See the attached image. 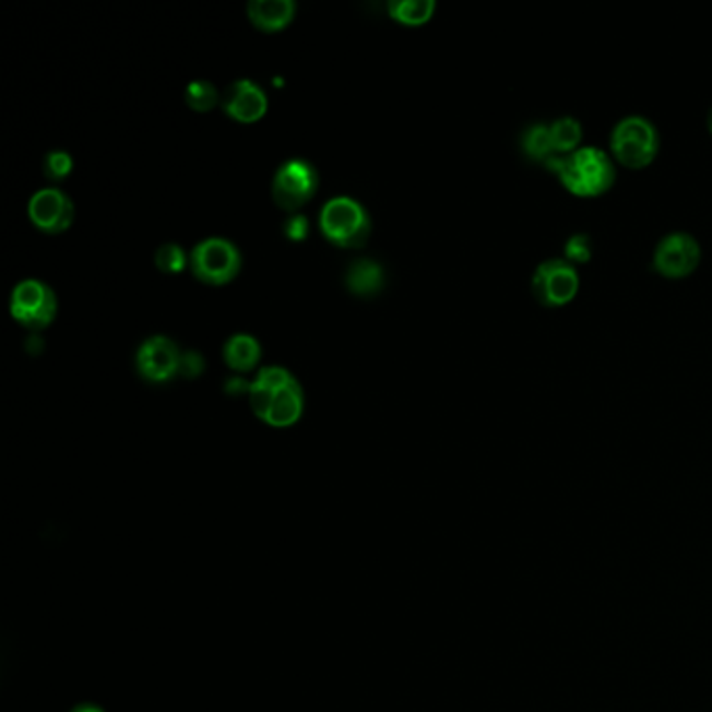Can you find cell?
<instances>
[{"label":"cell","mask_w":712,"mask_h":712,"mask_svg":"<svg viewBox=\"0 0 712 712\" xmlns=\"http://www.w3.org/2000/svg\"><path fill=\"white\" fill-rule=\"evenodd\" d=\"M554 171L560 182L579 197H597L610 189L617 178L610 155L594 144H583L572 153L560 155Z\"/></svg>","instance_id":"1"},{"label":"cell","mask_w":712,"mask_h":712,"mask_svg":"<svg viewBox=\"0 0 712 712\" xmlns=\"http://www.w3.org/2000/svg\"><path fill=\"white\" fill-rule=\"evenodd\" d=\"M608 143L618 164L641 169L654 162L661 149V134L652 119L640 114H629L613 126Z\"/></svg>","instance_id":"2"},{"label":"cell","mask_w":712,"mask_h":712,"mask_svg":"<svg viewBox=\"0 0 712 712\" xmlns=\"http://www.w3.org/2000/svg\"><path fill=\"white\" fill-rule=\"evenodd\" d=\"M320 228L339 247H361L370 237V217L354 199L336 197L322 207Z\"/></svg>","instance_id":"3"},{"label":"cell","mask_w":712,"mask_h":712,"mask_svg":"<svg viewBox=\"0 0 712 712\" xmlns=\"http://www.w3.org/2000/svg\"><path fill=\"white\" fill-rule=\"evenodd\" d=\"M579 270L567 258H547L537 263L531 276V288L542 306H567L579 290Z\"/></svg>","instance_id":"4"},{"label":"cell","mask_w":712,"mask_h":712,"mask_svg":"<svg viewBox=\"0 0 712 712\" xmlns=\"http://www.w3.org/2000/svg\"><path fill=\"white\" fill-rule=\"evenodd\" d=\"M700 242L686 230H671L658 238L652 251V265L666 278H684L700 263Z\"/></svg>","instance_id":"5"},{"label":"cell","mask_w":712,"mask_h":712,"mask_svg":"<svg viewBox=\"0 0 712 712\" xmlns=\"http://www.w3.org/2000/svg\"><path fill=\"white\" fill-rule=\"evenodd\" d=\"M192 270L207 285H226L240 270L238 249L224 238H207L192 251Z\"/></svg>","instance_id":"6"},{"label":"cell","mask_w":712,"mask_h":712,"mask_svg":"<svg viewBox=\"0 0 712 712\" xmlns=\"http://www.w3.org/2000/svg\"><path fill=\"white\" fill-rule=\"evenodd\" d=\"M57 301L55 293L40 281H24L15 286L11 295V313L32 331L48 327L55 318Z\"/></svg>","instance_id":"7"},{"label":"cell","mask_w":712,"mask_h":712,"mask_svg":"<svg viewBox=\"0 0 712 712\" xmlns=\"http://www.w3.org/2000/svg\"><path fill=\"white\" fill-rule=\"evenodd\" d=\"M318 189V174L308 162L293 159L286 162L274 176L272 194L278 207L286 212L299 210L304 203H308Z\"/></svg>","instance_id":"8"},{"label":"cell","mask_w":712,"mask_h":712,"mask_svg":"<svg viewBox=\"0 0 712 712\" xmlns=\"http://www.w3.org/2000/svg\"><path fill=\"white\" fill-rule=\"evenodd\" d=\"M29 217L43 233L59 235L72 226V201L59 189L38 190L29 201Z\"/></svg>","instance_id":"9"},{"label":"cell","mask_w":712,"mask_h":712,"mask_svg":"<svg viewBox=\"0 0 712 712\" xmlns=\"http://www.w3.org/2000/svg\"><path fill=\"white\" fill-rule=\"evenodd\" d=\"M180 352L166 336H153L139 349L137 366L144 379L164 382L180 372Z\"/></svg>","instance_id":"10"},{"label":"cell","mask_w":712,"mask_h":712,"mask_svg":"<svg viewBox=\"0 0 712 712\" xmlns=\"http://www.w3.org/2000/svg\"><path fill=\"white\" fill-rule=\"evenodd\" d=\"M222 107L230 118L251 123L263 118L268 111V98L262 88L249 80H238L226 88L222 96Z\"/></svg>","instance_id":"11"},{"label":"cell","mask_w":712,"mask_h":712,"mask_svg":"<svg viewBox=\"0 0 712 712\" xmlns=\"http://www.w3.org/2000/svg\"><path fill=\"white\" fill-rule=\"evenodd\" d=\"M301 414H304V393L299 382L290 377L274 389L270 412L263 423H268L270 427H290L301 418Z\"/></svg>","instance_id":"12"},{"label":"cell","mask_w":712,"mask_h":712,"mask_svg":"<svg viewBox=\"0 0 712 712\" xmlns=\"http://www.w3.org/2000/svg\"><path fill=\"white\" fill-rule=\"evenodd\" d=\"M249 20L263 32H278L290 24L295 2L290 0H253L249 2Z\"/></svg>","instance_id":"13"},{"label":"cell","mask_w":712,"mask_h":712,"mask_svg":"<svg viewBox=\"0 0 712 712\" xmlns=\"http://www.w3.org/2000/svg\"><path fill=\"white\" fill-rule=\"evenodd\" d=\"M521 149L531 162L546 166L547 159L556 155L549 134V121H531L521 134Z\"/></svg>","instance_id":"14"},{"label":"cell","mask_w":712,"mask_h":712,"mask_svg":"<svg viewBox=\"0 0 712 712\" xmlns=\"http://www.w3.org/2000/svg\"><path fill=\"white\" fill-rule=\"evenodd\" d=\"M224 357L235 370H251L260 361V345L249 334H235L224 347Z\"/></svg>","instance_id":"15"},{"label":"cell","mask_w":712,"mask_h":712,"mask_svg":"<svg viewBox=\"0 0 712 712\" xmlns=\"http://www.w3.org/2000/svg\"><path fill=\"white\" fill-rule=\"evenodd\" d=\"M347 286L356 295H375L382 286V270L370 260H356L347 270Z\"/></svg>","instance_id":"16"},{"label":"cell","mask_w":712,"mask_h":712,"mask_svg":"<svg viewBox=\"0 0 712 712\" xmlns=\"http://www.w3.org/2000/svg\"><path fill=\"white\" fill-rule=\"evenodd\" d=\"M549 134H551L554 151L567 155L581 146L583 126L579 119L572 118V116H562V118L549 121Z\"/></svg>","instance_id":"17"},{"label":"cell","mask_w":712,"mask_h":712,"mask_svg":"<svg viewBox=\"0 0 712 712\" xmlns=\"http://www.w3.org/2000/svg\"><path fill=\"white\" fill-rule=\"evenodd\" d=\"M437 4L435 0H395L389 2V13L405 25L427 24Z\"/></svg>","instance_id":"18"},{"label":"cell","mask_w":712,"mask_h":712,"mask_svg":"<svg viewBox=\"0 0 712 712\" xmlns=\"http://www.w3.org/2000/svg\"><path fill=\"white\" fill-rule=\"evenodd\" d=\"M592 253H594V240L588 233H572L565 240V258L574 265L590 262Z\"/></svg>","instance_id":"19"},{"label":"cell","mask_w":712,"mask_h":712,"mask_svg":"<svg viewBox=\"0 0 712 712\" xmlns=\"http://www.w3.org/2000/svg\"><path fill=\"white\" fill-rule=\"evenodd\" d=\"M185 98L194 111H210L217 103V91L210 82H190Z\"/></svg>","instance_id":"20"},{"label":"cell","mask_w":712,"mask_h":712,"mask_svg":"<svg viewBox=\"0 0 712 712\" xmlns=\"http://www.w3.org/2000/svg\"><path fill=\"white\" fill-rule=\"evenodd\" d=\"M155 263L162 272L176 274L187 265V256L178 245H164V247H159V251L155 256Z\"/></svg>","instance_id":"21"},{"label":"cell","mask_w":712,"mask_h":712,"mask_svg":"<svg viewBox=\"0 0 712 712\" xmlns=\"http://www.w3.org/2000/svg\"><path fill=\"white\" fill-rule=\"evenodd\" d=\"M72 171V157L66 151H52L45 159V174L50 180H63Z\"/></svg>","instance_id":"22"},{"label":"cell","mask_w":712,"mask_h":712,"mask_svg":"<svg viewBox=\"0 0 712 712\" xmlns=\"http://www.w3.org/2000/svg\"><path fill=\"white\" fill-rule=\"evenodd\" d=\"M309 224L304 215H290L285 222V235L293 240H304L308 237Z\"/></svg>","instance_id":"23"},{"label":"cell","mask_w":712,"mask_h":712,"mask_svg":"<svg viewBox=\"0 0 712 712\" xmlns=\"http://www.w3.org/2000/svg\"><path fill=\"white\" fill-rule=\"evenodd\" d=\"M201 372H203V357L197 352H187L180 357V375H185L187 379H194Z\"/></svg>","instance_id":"24"},{"label":"cell","mask_w":712,"mask_h":712,"mask_svg":"<svg viewBox=\"0 0 712 712\" xmlns=\"http://www.w3.org/2000/svg\"><path fill=\"white\" fill-rule=\"evenodd\" d=\"M72 712H105L100 707H96V704H80V707H75Z\"/></svg>","instance_id":"25"},{"label":"cell","mask_w":712,"mask_h":712,"mask_svg":"<svg viewBox=\"0 0 712 712\" xmlns=\"http://www.w3.org/2000/svg\"><path fill=\"white\" fill-rule=\"evenodd\" d=\"M707 126H709V130H711L712 134V107L709 109V116H707Z\"/></svg>","instance_id":"26"}]
</instances>
